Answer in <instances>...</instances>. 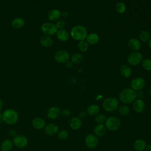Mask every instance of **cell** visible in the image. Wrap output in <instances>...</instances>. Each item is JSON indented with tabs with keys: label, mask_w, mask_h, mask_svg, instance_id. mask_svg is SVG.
Segmentation results:
<instances>
[{
	"label": "cell",
	"mask_w": 151,
	"mask_h": 151,
	"mask_svg": "<svg viewBox=\"0 0 151 151\" xmlns=\"http://www.w3.org/2000/svg\"><path fill=\"white\" fill-rule=\"evenodd\" d=\"M88 35L87 28L81 25H77L72 28L70 31L71 37L76 41L85 40Z\"/></svg>",
	"instance_id": "1"
},
{
	"label": "cell",
	"mask_w": 151,
	"mask_h": 151,
	"mask_svg": "<svg viewBox=\"0 0 151 151\" xmlns=\"http://www.w3.org/2000/svg\"><path fill=\"white\" fill-rule=\"evenodd\" d=\"M136 98V91L133 90L132 88H124L119 95L120 101L124 104L133 103Z\"/></svg>",
	"instance_id": "2"
},
{
	"label": "cell",
	"mask_w": 151,
	"mask_h": 151,
	"mask_svg": "<svg viewBox=\"0 0 151 151\" xmlns=\"http://www.w3.org/2000/svg\"><path fill=\"white\" fill-rule=\"evenodd\" d=\"M3 122L9 125L15 124L19 120V114L18 112L12 109H6L2 113Z\"/></svg>",
	"instance_id": "3"
},
{
	"label": "cell",
	"mask_w": 151,
	"mask_h": 151,
	"mask_svg": "<svg viewBox=\"0 0 151 151\" xmlns=\"http://www.w3.org/2000/svg\"><path fill=\"white\" fill-rule=\"evenodd\" d=\"M118 100L113 97H109L104 99L103 102V108L107 112H111L116 110L119 107Z\"/></svg>",
	"instance_id": "4"
},
{
	"label": "cell",
	"mask_w": 151,
	"mask_h": 151,
	"mask_svg": "<svg viewBox=\"0 0 151 151\" xmlns=\"http://www.w3.org/2000/svg\"><path fill=\"white\" fill-rule=\"evenodd\" d=\"M120 120L115 116H110L107 118L104 125L106 129L110 131L114 132L117 130L120 127Z\"/></svg>",
	"instance_id": "5"
},
{
	"label": "cell",
	"mask_w": 151,
	"mask_h": 151,
	"mask_svg": "<svg viewBox=\"0 0 151 151\" xmlns=\"http://www.w3.org/2000/svg\"><path fill=\"white\" fill-rule=\"evenodd\" d=\"M143 60V56L139 51H132L127 56V62L132 65H137Z\"/></svg>",
	"instance_id": "6"
},
{
	"label": "cell",
	"mask_w": 151,
	"mask_h": 151,
	"mask_svg": "<svg viewBox=\"0 0 151 151\" xmlns=\"http://www.w3.org/2000/svg\"><path fill=\"white\" fill-rule=\"evenodd\" d=\"M14 146L19 149L25 147L28 143V138L23 134H17L12 140Z\"/></svg>",
	"instance_id": "7"
},
{
	"label": "cell",
	"mask_w": 151,
	"mask_h": 151,
	"mask_svg": "<svg viewBox=\"0 0 151 151\" xmlns=\"http://www.w3.org/2000/svg\"><path fill=\"white\" fill-rule=\"evenodd\" d=\"M41 31L45 35L48 36H51L56 34L57 28L55 25L51 22H45L41 26Z\"/></svg>",
	"instance_id": "8"
},
{
	"label": "cell",
	"mask_w": 151,
	"mask_h": 151,
	"mask_svg": "<svg viewBox=\"0 0 151 151\" xmlns=\"http://www.w3.org/2000/svg\"><path fill=\"white\" fill-rule=\"evenodd\" d=\"M70 54L69 53L63 50H59L57 51L54 54V60L58 63L63 64L65 63L70 60Z\"/></svg>",
	"instance_id": "9"
},
{
	"label": "cell",
	"mask_w": 151,
	"mask_h": 151,
	"mask_svg": "<svg viewBox=\"0 0 151 151\" xmlns=\"http://www.w3.org/2000/svg\"><path fill=\"white\" fill-rule=\"evenodd\" d=\"M86 146L89 149L96 148L99 144V139L94 134H88L85 138Z\"/></svg>",
	"instance_id": "10"
},
{
	"label": "cell",
	"mask_w": 151,
	"mask_h": 151,
	"mask_svg": "<svg viewBox=\"0 0 151 151\" xmlns=\"http://www.w3.org/2000/svg\"><path fill=\"white\" fill-rule=\"evenodd\" d=\"M145 80L140 77H137L131 81V88L135 91L142 90L145 86Z\"/></svg>",
	"instance_id": "11"
},
{
	"label": "cell",
	"mask_w": 151,
	"mask_h": 151,
	"mask_svg": "<svg viewBox=\"0 0 151 151\" xmlns=\"http://www.w3.org/2000/svg\"><path fill=\"white\" fill-rule=\"evenodd\" d=\"M44 129V132L48 136H54L57 134V133L58 132L59 127L55 123H50L47 124H45Z\"/></svg>",
	"instance_id": "12"
},
{
	"label": "cell",
	"mask_w": 151,
	"mask_h": 151,
	"mask_svg": "<svg viewBox=\"0 0 151 151\" xmlns=\"http://www.w3.org/2000/svg\"><path fill=\"white\" fill-rule=\"evenodd\" d=\"M61 114V110L57 106H52L50 107L47 112V116L48 119L55 120Z\"/></svg>",
	"instance_id": "13"
},
{
	"label": "cell",
	"mask_w": 151,
	"mask_h": 151,
	"mask_svg": "<svg viewBox=\"0 0 151 151\" xmlns=\"http://www.w3.org/2000/svg\"><path fill=\"white\" fill-rule=\"evenodd\" d=\"M127 46L133 51H138L141 48V42L136 38H131L127 42Z\"/></svg>",
	"instance_id": "14"
},
{
	"label": "cell",
	"mask_w": 151,
	"mask_h": 151,
	"mask_svg": "<svg viewBox=\"0 0 151 151\" xmlns=\"http://www.w3.org/2000/svg\"><path fill=\"white\" fill-rule=\"evenodd\" d=\"M133 110L138 113H140L145 109V103L140 99H136L133 102Z\"/></svg>",
	"instance_id": "15"
},
{
	"label": "cell",
	"mask_w": 151,
	"mask_h": 151,
	"mask_svg": "<svg viewBox=\"0 0 151 151\" xmlns=\"http://www.w3.org/2000/svg\"><path fill=\"white\" fill-rule=\"evenodd\" d=\"M32 127L37 130L43 129L45 126V122L44 120L40 117H35L32 121Z\"/></svg>",
	"instance_id": "16"
},
{
	"label": "cell",
	"mask_w": 151,
	"mask_h": 151,
	"mask_svg": "<svg viewBox=\"0 0 151 151\" xmlns=\"http://www.w3.org/2000/svg\"><path fill=\"white\" fill-rule=\"evenodd\" d=\"M61 17V12L58 9H53L50 10L48 13V19L51 21H58Z\"/></svg>",
	"instance_id": "17"
},
{
	"label": "cell",
	"mask_w": 151,
	"mask_h": 151,
	"mask_svg": "<svg viewBox=\"0 0 151 151\" xmlns=\"http://www.w3.org/2000/svg\"><path fill=\"white\" fill-rule=\"evenodd\" d=\"M69 125L72 129L75 130H78L81 127V125H82L81 119L78 116H74L70 119L69 122Z\"/></svg>",
	"instance_id": "18"
},
{
	"label": "cell",
	"mask_w": 151,
	"mask_h": 151,
	"mask_svg": "<svg viewBox=\"0 0 151 151\" xmlns=\"http://www.w3.org/2000/svg\"><path fill=\"white\" fill-rule=\"evenodd\" d=\"M106 127L103 124H97L94 129V133L97 137L103 136L106 133Z\"/></svg>",
	"instance_id": "19"
},
{
	"label": "cell",
	"mask_w": 151,
	"mask_h": 151,
	"mask_svg": "<svg viewBox=\"0 0 151 151\" xmlns=\"http://www.w3.org/2000/svg\"><path fill=\"white\" fill-rule=\"evenodd\" d=\"M14 146L13 142L9 139L4 140L0 146L1 151H11Z\"/></svg>",
	"instance_id": "20"
},
{
	"label": "cell",
	"mask_w": 151,
	"mask_h": 151,
	"mask_svg": "<svg viewBox=\"0 0 151 151\" xmlns=\"http://www.w3.org/2000/svg\"><path fill=\"white\" fill-rule=\"evenodd\" d=\"M56 35L58 40L62 42H66L69 39L68 32L64 29L57 30L56 32Z\"/></svg>",
	"instance_id": "21"
},
{
	"label": "cell",
	"mask_w": 151,
	"mask_h": 151,
	"mask_svg": "<svg viewBox=\"0 0 151 151\" xmlns=\"http://www.w3.org/2000/svg\"><path fill=\"white\" fill-rule=\"evenodd\" d=\"M119 71L121 76L124 78H129L131 76L132 71L131 68L126 64H123L120 66L119 68Z\"/></svg>",
	"instance_id": "22"
},
{
	"label": "cell",
	"mask_w": 151,
	"mask_h": 151,
	"mask_svg": "<svg viewBox=\"0 0 151 151\" xmlns=\"http://www.w3.org/2000/svg\"><path fill=\"white\" fill-rule=\"evenodd\" d=\"M146 142L141 139L136 140L133 143V148L136 151H143L146 146Z\"/></svg>",
	"instance_id": "23"
},
{
	"label": "cell",
	"mask_w": 151,
	"mask_h": 151,
	"mask_svg": "<svg viewBox=\"0 0 151 151\" xmlns=\"http://www.w3.org/2000/svg\"><path fill=\"white\" fill-rule=\"evenodd\" d=\"M87 113L91 116H96L100 113V107L96 104H92L87 108Z\"/></svg>",
	"instance_id": "24"
},
{
	"label": "cell",
	"mask_w": 151,
	"mask_h": 151,
	"mask_svg": "<svg viewBox=\"0 0 151 151\" xmlns=\"http://www.w3.org/2000/svg\"><path fill=\"white\" fill-rule=\"evenodd\" d=\"M86 40L88 44L95 45L99 41L100 38L97 34L93 32L88 34Z\"/></svg>",
	"instance_id": "25"
},
{
	"label": "cell",
	"mask_w": 151,
	"mask_h": 151,
	"mask_svg": "<svg viewBox=\"0 0 151 151\" xmlns=\"http://www.w3.org/2000/svg\"><path fill=\"white\" fill-rule=\"evenodd\" d=\"M40 41L42 46L47 48L50 47L51 46H52L53 44L52 39L50 37V36H48V35H44L41 37Z\"/></svg>",
	"instance_id": "26"
},
{
	"label": "cell",
	"mask_w": 151,
	"mask_h": 151,
	"mask_svg": "<svg viewBox=\"0 0 151 151\" xmlns=\"http://www.w3.org/2000/svg\"><path fill=\"white\" fill-rule=\"evenodd\" d=\"M24 24H25L24 19L19 17L14 18L11 22L12 27L15 29H19L22 28L24 25Z\"/></svg>",
	"instance_id": "27"
},
{
	"label": "cell",
	"mask_w": 151,
	"mask_h": 151,
	"mask_svg": "<svg viewBox=\"0 0 151 151\" xmlns=\"http://www.w3.org/2000/svg\"><path fill=\"white\" fill-rule=\"evenodd\" d=\"M84 59V57L82 54L80 53H76L71 55L70 60L73 64H80L81 63Z\"/></svg>",
	"instance_id": "28"
},
{
	"label": "cell",
	"mask_w": 151,
	"mask_h": 151,
	"mask_svg": "<svg viewBox=\"0 0 151 151\" xmlns=\"http://www.w3.org/2000/svg\"><path fill=\"white\" fill-rule=\"evenodd\" d=\"M117 109H118L119 113L122 116H127L130 113L129 107L125 104L119 106Z\"/></svg>",
	"instance_id": "29"
},
{
	"label": "cell",
	"mask_w": 151,
	"mask_h": 151,
	"mask_svg": "<svg viewBox=\"0 0 151 151\" xmlns=\"http://www.w3.org/2000/svg\"><path fill=\"white\" fill-rule=\"evenodd\" d=\"M139 38L140 40L144 42H148L150 40V34L148 31L146 30H142L139 33Z\"/></svg>",
	"instance_id": "30"
},
{
	"label": "cell",
	"mask_w": 151,
	"mask_h": 151,
	"mask_svg": "<svg viewBox=\"0 0 151 151\" xmlns=\"http://www.w3.org/2000/svg\"><path fill=\"white\" fill-rule=\"evenodd\" d=\"M77 47H78V50L81 52H86L88 48V44L85 40L80 41L78 43Z\"/></svg>",
	"instance_id": "31"
},
{
	"label": "cell",
	"mask_w": 151,
	"mask_h": 151,
	"mask_svg": "<svg viewBox=\"0 0 151 151\" xmlns=\"http://www.w3.org/2000/svg\"><path fill=\"white\" fill-rule=\"evenodd\" d=\"M115 9L118 13L123 14L126 10V5L122 2H119L116 4V5L115 6Z\"/></svg>",
	"instance_id": "32"
},
{
	"label": "cell",
	"mask_w": 151,
	"mask_h": 151,
	"mask_svg": "<svg viewBox=\"0 0 151 151\" xmlns=\"http://www.w3.org/2000/svg\"><path fill=\"white\" fill-rule=\"evenodd\" d=\"M143 68L146 71H151V60L149 58H145L142 61Z\"/></svg>",
	"instance_id": "33"
},
{
	"label": "cell",
	"mask_w": 151,
	"mask_h": 151,
	"mask_svg": "<svg viewBox=\"0 0 151 151\" xmlns=\"http://www.w3.org/2000/svg\"><path fill=\"white\" fill-rule=\"evenodd\" d=\"M68 135H69V134H68V131L67 130L63 129L60 131H58V132L57 133V136L59 140H64L68 138Z\"/></svg>",
	"instance_id": "34"
},
{
	"label": "cell",
	"mask_w": 151,
	"mask_h": 151,
	"mask_svg": "<svg viewBox=\"0 0 151 151\" xmlns=\"http://www.w3.org/2000/svg\"><path fill=\"white\" fill-rule=\"evenodd\" d=\"M107 117L104 114H98L95 116V121L97 124H103L105 123Z\"/></svg>",
	"instance_id": "35"
},
{
	"label": "cell",
	"mask_w": 151,
	"mask_h": 151,
	"mask_svg": "<svg viewBox=\"0 0 151 151\" xmlns=\"http://www.w3.org/2000/svg\"><path fill=\"white\" fill-rule=\"evenodd\" d=\"M55 27L57 29H63L64 27H65V23L64 21L63 20H58L56 23H55Z\"/></svg>",
	"instance_id": "36"
},
{
	"label": "cell",
	"mask_w": 151,
	"mask_h": 151,
	"mask_svg": "<svg viewBox=\"0 0 151 151\" xmlns=\"http://www.w3.org/2000/svg\"><path fill=\"white\" fill-rule=\"evenodd\" d=\"M61 114L64 117H68L71 115V111L68 109H63L61 110Z\"/></svg>",
	"instance_id": "37"
},
{
	"label": "cell",
	"mask_w": 151,
	"mask_h": 151,
	"mask_svg": "<svg viewBox=\"0 0 151 151\" xmlns=\"http://www.w3.org/2000/svg\"><path fill=\"white\" fill-rule=\"evenodd\" d=\"M9 134L10 136H11V137H12L14 138L15 136H16L17 135V133L16 130H15L14 129H11L9 131Z\"/></svg>",
	"instance_id": "38"
},
{
	"label": "cell",
	"mask_w": 151,
	"mask_h": 151,
	"mask_svg": "<svg viewBox=\"0 0 151 151\" xmlns=\"http://www.w3.org/2000/svg\"><path fill=\"white\" fill-rule=\"evenodd\" d=\"M144 96V94L143 93V91H138L137 92H136V97H137V99H142V98Z\"/></svg>",
	"instance_id": "39"
},
{
	"label": "cell",
	"mask_w": 151,
	"mask_h": 151,
	"mask_svg": "<svg viewBox=\"0 0 151 151\" xmlns=\"http://www.w3.org/2000/svg\"><path fill=\"white\" fill-rule=\"evenodd\" d=\"M86 114H87V112L85 111H81L79 112L78 113V117H80L81 119H83L84 117H85V116H86Z\"/></svg>",
	"instance_id": "40"
},
{
	"label": "cell",
	"mask_w": 151,
	"mask_h": 151,
	"mask_svg": "<svg viewBox=\"0 0 151 151\" xmlns=\"http://www.w3.org/2000/svg\"><path fill=\"white\" fill-rule=\"evenodd\" d=\"M65 65H66V67L67 68H71L73 67V63L71 61H68L67 62L65 63Z\"/></svg>",
	"instance_id": "41"
},
{
	"label": "cell",
	"mask_w": 151,
	"mask_h": 151,
	"mask_svg": "<svg viewBox=\"0 0 151 151\" xmlns=\"http://www.w3.org/2000/svg\"><path fill=\"white\" fill-rule=\"evenodd\" d=\"M68 13L66 11H64L61 12V16H63V17H67L68 16Z\"/></svg>",
	"instance_id": "42"
},
{
	"label": "cell",
	"mask_w": 151,
	"mask_h": 151,
	"mask_svg": "<svg viewBox=\"0 0 151 151\" xmlns=\"http://www.w3.org/2000/svg\"><path fill=\"white\" fill-rule=\"evenodd\" d=\"M145 150V151H151V144L147 145Z\"/></svg>",
	"instance_id": "43"
},
{
	"label": "cell",
	"mask_w": 151,
	"mask_h": 151,
	"mask_svg": "<svg viewBox=\"0 0 151 151\" xmlns=\"http://www.w3.org/2000/svg\"><path fill=\"white\" fill-rule=\"evenodd\" d=\"M3 107H4V103H3L2 100L0 99V111L2 109Z\"/></svg>",
	"instance_id": "44"
},
{
	"label": "cell",
	"mask_w": 151,
	"mask_h": 151,
	"mask_svg": "<svg viewBox=\"0 0 151 151\" xmlns=\"http://www.w3.org/2000/svg\"><path fill=\"white\" fill-rule=\"evenodd\" d=\"M148 45H149V47L150 48V49L151 50V38H150V40L148 41Z\"/></svg>",
	"instance_id": "45"
},
{
	"label": "cell",
	"mask_w": 151,
	"mask_h": 151,
	"mask_svg": "<svg viewBox=\"0 0 151 151\" xmlns=\"http://www.w3.org/2000/svg\"><path fill=\"white\" fill-rule=\"evenodd\" d=\"M3 120H2V113L0 112V122H2Z\"/></svg>",
	"instance_id": "46"
},
{
	"label": "cell",
	"mask_w": 151,
	"mask_h": 151,
	"mask_svg": "<svg viewBox=\"0 0 151 151\" xmlns=\"http://www.w3.org/2000/svg\"><path fill=\"white\" fill-rule=\"evenodd\" d=\"M149 93L150 96H151V87H150V88H149Z\"/></svg>",
	"instance_id": "47"
},
{
	"label": "cell",
	"mask_w": 151,
	"mask_h": 151,
	"mask_svg": "<svg viewBox=\"0 0 151 151\" xmlns=\"http://www.w3.org/2000/svg\"><path fill=\"white\" fill-rule=\"evenodd\" d=\"M114 151H119V150H114Z\"/></svg>",
	"instance_id": "48"
}]
</instances>
